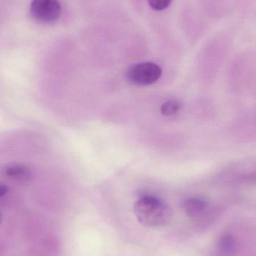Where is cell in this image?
Returning <instances> with one entry per match:
<instances>
[{
    "instance_id": "obj_4",
    "label": "cell",
    "mask_w": 256,
    "mask_h": 256,
    "mask_svg": "<svg viewBox=\"0 0 256 256\" xmlns=\"http://www.w3.org/2000/svg\"><path fill=\"white\" fill-rule=\"evenodd\" d=\"M184 212L190 218H196L201 215L207 208V202L203 198L191 197L186 198L182 204Z\"/></svg>"
},
{
    "instance_id": "obj_6",
    "label": "cell",
    "mask_w": 256,
    "mask_h": 256,
    "mask_svg": "<svg viewBox=\"0 0 256 256\" xmlns=\"http://www.w3.org/2000/svg\"><path fill=\"white\" fill-rule=\"evenodd\" d=\"M236 240L232 234H225L220 240V250L226 255H232L236 250Z\"/></svg>"
},
{
    "instance_id": "obj_5",
    "label": "cell",
    "mask_w": 256,
    "mask_h": 256,
    "mask_svg": "<svg viewBox=\"0 0 256 256\" xmlns=\"http://www.w3.org/2000/svg\"><path fill=\"white\" fill-rule=\"evenodd\" d=\"M4 173L7 177L16 180H26L31 177V170L24 164H12L4 167Z\"/></svg>"
},
{
    "instance_id": "obj_10",
    "label": "cell",
    "mask_w": 256,
    "mask_h": 256,
    "mask_svg": "<svg viewBox=\"0 0 256 256\" xmlns=\"http://www.w3.org/2000/svg\"><path fill=\"white\" fill-rule=\"evenodd\" d=\"M8 191V188L6 185L0 184V197L6 195Z\"/></svg>"
},
{
    "instance_id": "obj_2",
    "label": "cell",
    "mask_w": 256,
    "mask_h": 256,
    "mask_svg": "<svg viewBox=\"0 0 256 256\" xmlns=\"http://www.w3.org/2000/svg\"><path fill=\"white\" fill-rule=\"evenodd\" d=\"M162 75V69L152 62H142L134 64L127 72L128 82L136 86H150L158 82Z\"/></svg>"
},
{
    "instance_id": "obj_3",
    "label": "cell",
    "mask_w": 256,
    "mask_h": 256,
    "mask_svg": "<svg viewBox=\"0 0 256 256\" xmlns=\"http://www.w3.org/2000/svg\"><path fill=\"white\" fill-rule=\"evenodd\" d=\"M30 12L38 22L50 24L61 16L62 6L58 0H32Z\"/></svg>"
},
{
    "instance_id": "obj_7",
    "label": "cell",
    "mask_w": 256,
    "mask_h": 256,
    "mask_svg": "<svg viewBox=\"0 0 256 256\" xmlns=\"http://www.w3.org/2000/svg\"><path fill=\"white\" fill-rule=\"evenodd\" d=\"M180 109V104L178 100H170L164 102L160 106V112L165 116L176 115Z\"/></svg>"
},
{
    "instance_id": "obj_8",
    "label": "cell",
    "mask_w": 256,
    "mask_h": 256,
    "mask_svg": "<svg viewBox=\"0 0 256 256\" xmlns=\"http://www.w3.org/2000/svg\"><path fill=\"white\" fill-rule=\"evenodd\" d=\"M172 0H148L149 4L156 10H165L171 4Z\"/></svg>"
},
{
    "instance_id": "obj_1",
    "label": "cell",
    "mask_w": 256,
    "mask_h": 256,
    "mask_svg": "<svg viewBox=\"0 0 256 256\" xmlns=\"http://www.w3.org/2000/svg\"><path fill=\"white\" fill-rule=\"evenodd\" d=\"M134 213L138 222L147 227H160L171 220L170 208L162 200L153 196H144L134 206Z\"/></svg>"
},
{
    "instance_id": "obj_9",
    "label": "cell",
    "mask_w": 256,
    "mask_h": 256,
    "mask_svg": "<svg viewBox=\"0 0 256 256\" xmlns=\"http://www.w3.org/2000/svg\"><path fill=\"white\" fill-rule=\"evenodd\" d=\"M244 179L245 182H248V183H256V172L246 176Z\"/></svg>"
}]
</instances>
